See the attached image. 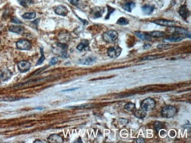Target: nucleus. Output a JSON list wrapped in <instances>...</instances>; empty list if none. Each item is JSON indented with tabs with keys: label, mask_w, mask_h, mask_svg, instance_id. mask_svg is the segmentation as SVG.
I'll return each mask as SVG.
<instances>
[{
	"label": "nucleus",
	"mask_w": 191,
	"mask_h": 143,
	"mask_svg": "<svg viewBox=\"0 0 191 143\" xmlns=\"http://www.w3.org/2000/svg\"><path fill=\"white\" fill-rule=\"evenodd\" d=\"M68 56H68V53L66 52H63L62 54V57L63 58H68Z\"/></svg>",
	"instance_id": "4c0bfd02"
},
{
	"label": "nucleus",
	"mask_w": 191,
	"mask_h": 143,
	"mask_svg": "<svg viewBox=\"0 0 191 143\" xmlns=\"http://www.w3.org/2000/svg\"><path fill=\"white\" fill-rule=\"evenodd\" d=\"M175 32L178 34H182L184 36L190 38V33L188 32V31L185 29L180 28H176L175 29Z\"/></svg>",
	"instance_id": "aec40b11"
},
{
	"label": "nucleus",
	"mask_w": 191,
	"mask_h": 143,
	"mask_svg": "<svg viewBox=\"0 0 191 143\" xmlns=\"http://www.w3.org/2000/svg\"><path fill=\"white\" fill-rule=\"evenodd\" d=\"M135 4L133 3V1H128L125 2V3L123 4V5H122V7L125 10L128 12H131V11L132 10V9L135 8Z\"/></svg>",
	"instance_id": "4468645a"
},
{
	"label": "nucleus",
	"mask_w": 191,
	"mask_h": 143,
	"mask_svg": "<svg viewBox=\"0 0 191 143\" xmlns=\"http://www.w3.org/2000/svg\"><path fill=\"white\" fill-rule=\"evenodd\" d=\"M95 60H96V58L94 57V56H90V57H88L82 60L79 63L84 65H90L94 63L95 62Z\"/></svg>",
	"instance_id": "2eb2a0df"
},
{
	"label": "nucleus",
	"mask_w": 191,
	"mask_h": 143,
	"mask_svg": "<svg viewBox=\"0 0 191 143\" xmlns=\"http://www.w3.org/2000/svg\"><path fill=\"white\" fill-rule=\"evenodd\" d=\"M68 1L71 3L72 5L78 6L79 5H80L81 1L80 0H68Z\"/></svg>",
	"instance_id": "7c9ffc66"
},
{
	"label": "nucleus",
	"mask_w": 191,
	"mask_h": 143,
	"mask_svg": "<svg viewBox=\"0 0 191 143\" xmlns=\"http://www.w3.org/2000/svg\"><path fill=\"white\" fill-rule=\"evenodd\" d=\"M136 142L138 143H144L145 142V140L143 138H138L136 140Z\"/></svg>",
	"instance_id": "e433bc0d"
},
{
	"label": "nucleus",
	"mask_w": 191,
	"mask_h": 143,
	"mask_svg": "<svg viewBox=\"0 0 191 143\" xmlns=\"http://www.w3.org/2000/svg\"><path fill=\"white\" fill-rule=\"evenodd\" d=\"M0 42H1V41H0Z\"/></svg>",
	"instance_id": "a19ab883"
},
{
	"label": "nucleus",
	"mask_w": 191,
	"mask_h": 143,
	"mask_svg": "<svg viewBox=\"0 0 191 143\" xmlns=\"http://www.w3.org/2000/svg\"><path fill=\"white\" fill-rule=\"evenodd\" d=\"M118 37V34L117 31L114 30H110L105 32L103 34V39L108 43H112L115 41Z\"/></svg>",
	"instance_id": "7ed1b4c3"
},
{
	"label": "nucleus",
	"mask_w": 191,
	"mask_h": 143,
	"mask_svg": "<svg viewBox=\"0 0 191 143\" xmlns=\"http://www.w3.org/2000/svg\"><path fill=\"white\" fill-rule=\"evenodd\" d=\"M155 104V101L153 99L149 97V98L145 99L142 101L141 107L142 110L145 111V112H149V111H152L154 109Z\"/></svg>",
	"instance_id": "f03ea898"
},
{
	"label": "nucleus",
	"mask_w": 191,
	"mask_h": 143,
	"mask_svg": "<svg viewBox=\"0 0 191 143\" xmlns=\"http://www.w3.org/2000/svg\"><path fill=\"white\" fill-rule=\"evenodd\" d=\"M12 76V73L10 70L4 69L0 72V80L3 81L8 80Z\"/></svg>",
	"instance_id": "1a4fd4ad"
},
{
	"label": "nucleus",
	"mask_w": 191,
	"mask_h": 143,
	"mask_svg": "<svg viewBox=\"0 0 191 143\" xmlns=\"http://www.w3.org/2000/svg\"><path fill=\"white\" fill-rule=\"evenodd\" d=\"M176 113V108L174 106L171 105H168L165 106L161 111V115L163 117L171 118L174 117Z\"/></svg>",
	"instance_id": "f257e3e1"
},
{
	"label": "nucleus",
	"mask_w": 191,
	"mask_h": 143,
	"mask_svg": "<svg viewBox=\"0 0 191 143\" xmlns=\"http://www.w3.org/2000/svg\"><path fill=\"white\" fill-rule=\"evenodd\" d=\"M31 67V64L26 60H22L18 63V68L21 73H25L28 71Z\"/></svg>",
	"instance_id": "423d86ee"
},
{
	"label": "nucleus",
	"mask_w": 191,
	"mask_h": 143,
	"mask_svg": "<svg viewBox=\"0 0 191 143\" xmlns=\"http://www.w3.org/2000/svg\"><path fill=\"white\" fill-rule=\"evenodd\" d=\"M154 23L160 25L161 26H169L172 27L175 25V23L174 21H168V20L166 19H156L153 21Z\"/></svg>",
	"instance_id": "6e6552de"
},
{
	"label": "nucleus",
	"mask_w": 191,
	"mask_h": 143,
	"mask_svg": "<svg viewBox=\"0 0 191 143\" xmlns=\"http://www.w3.org/2000/svg\"><path fill=\"white\" fill-rule=\"evenodd\" d=\"M135 108V104L132 103H129L125 106V109L127 111H129V112H131V111L133 110Z\"/></svg>",
	"instance_id": "a878e982"
},
{
	"label": "nucleus",
	"mask_w": 191,
	"mask_h": 143,
	"mask_svg": "<svg viewBox=\"0 0 191 143\" xmlns=\"http://www.w3.org/2000/svg\"><path fill=\"white\" fill-rule=\"evenodd\" d=\"M104 12V9L101 7H98V6H96V7L92 8L91 10V15L94 18H98L101 17Z\"/></svg>",
	"instance_id": "0eeeda50"
},
{
	"label": "nucleus",
	"mask_w": 191,
	"mask_h": 143,
	"mask_svg": "<svg viewBox=\"0 0 191 143\" xmlns=\"http://www.w3.org/2000/svg\"><path fill=\"white\" fill-rule=\"evenodd\" d=\"M58 58L56 57H54L53 58H52V59L51 60V61H50V62H49V64L50 65H54L58 62Z\"/></svg>",
	"instance_id": "f704fd0d"
},
{
	"label": "nucleus",
	"mask_w": 191,
	"mask_h": 143,
	"mask_svg": "<svg viewBox=\"0 0 191 143\" xmlns=\"http://www.w3.org/2000/svg\"><path fill=\"white\" fill-rule=\"evenodd\" d=\"M134 115L138 119H144L147 116V113L143 110H138L134 113Z\"/></svg>",
	"instance_id": "412c9836"
},
{
	"label": "nucleus",
	"mask_w": 191,
	"mask_h": 143,
	"mask_svg": "<svg viewBox=\"0 0 191 143\" xmlns=\"http://www.w3.org/2000/svg\"><path fill=\"white\" fill-rule=\"evenodd\" d=\"M158 58H160V56H147V57H145L142 59V60H155V59H158Z\"/></svg>",
	"instance_id": "2f4dec72"
},
{
	"label": "nucleus",
	"mask_w": 191,
	"mask_h": 143,
	"mask_svg": "<svg viewBox=\"0 0 191 143\" xmlns=\"http://www.w3.org/2000/svg\"><path fill=\"white\" fill-rule=\"evenodd\" d=\"M41 58L39 59V60H38L37 63V65H41L42 63L43 62H44V61L45 59V58L44 55V52H43V48H42V47H41Z\"/></svg>",
	"instance_id": "bb28decb"
},
{
	"label": "nucleus",
	"mask_w": 191,
	"mask_h": 143,
	"mask_svg": "<svg viewBox=\"0 0 191 143\" xmlns=\"http://www.w3.org/2000/svg\"><path fill=\"white\" fill-rule=\"evenodd\" d=\"M16 46L20 50H29L31 48V42L27 39H20L16 44Z\"/></svg>",
	"instance_id": "20e7f679"
},
{
	"label": "nucleus",
	"mask_w": 191,
	"mask_h": 143,
	"mask_svg": "<svg viewBox=\"0 0 191 143\" xmlns=\"http://www.w3.org/2000/svg\"><path fill=\"white\" fill-rule=\"evenodd\" d=\"M55 12L56 14L61 16H66L68 13V10L66 6L63 5H58L56 6L54 9Z\"/></svg>",
	"instance_id": "9d476101"
},
{
	"label": "nucleus",
	"mask_w": 191,
	"mask_h": 143,
	"mask_svg": "<svg viewBox=\"0 0 191 143\" xmlns=\"http://www.w3.org/2000/svg\"><path fill=\"white\" fill-rule=\"evenodd\" d=\"M11 22H12L13 23H15V24H22L21 21H20V20L18 19L17 18H15V17L12 18V19H11Z\"/></svg>",
	"instance_id": "c9c22d12"
},
{
	"label": "nucleus",
	"mask_w": 191,
	"mask_h": 143,
	"mask_svg": "<svg viewBox=\"0 0 191 143\" xmlns=\"http://www.w3.org/2000/svg\"><path fill=\"white\" fill-rule=\"evenodd\" d=\"M117 24L120 25H128L129 24V21L127 19H126L125 18L122 17L120 18L118 20Z\"/></svg>",
	"instance_id": "393cba45"
},
{
	"label": "nucleus",
	"mask_w": 191,
	"mask_h": 143,
	"mask_svg": "<svg viewBox=\"0 0 191 143\" xmlns=\"http://www.w3.org/2000/svg\"><path fill=\"white\" fill-rule=\"evenodd\" d=\"M48 141L51 143H62L63 141V138L60 135L55 134L49 135L48 138Z\"/></svg>",
	"instance_id": "9b49d317"
},
{
	"label": "nucleus",
	"mask_w": 191,
	"mask_h": 143,
	"mask_svg": "<svg viewBox=\"0 0 191 143\" xmlns=\"http://www.w3.org/2000/svg\"><path fill=\"white\" fill-rule=\"evenodd\" d=\"M35 17H36V13L34 12H26V13H24V14L22 16V17L24 19H34V18H35Z\"/></svg>",
	"instance_id": "4be33fe9"
},
{
	"label": "nucleus",
	"mask_w": 191,
	"mask_h": 143,
	"mask_svg": "<svg viewBox=\"0 0 191 143\" xmlns=\"http://www.w3.org/2000/svg\"><path fill=\"white\" fill-rule=\"evenodd\" d=\"M135 34L138 38H139L142 40H149L151 39V37L149 35V33H145L144 32H136Z\"/></svg>",
	"instance_id": "f3484780"
},
{
	"label": "nucleus",
	"mask_w": 191,
	"mask_h": 143,
	"mask_svg": "<svg viewBox=\"0 0 191 143\" xmlns=\"http://www.w3.org/2000/svg\"><path fill=\"white\" fill-rule=\"evenodd\" d=\"M148 46H150V47H151V45H144V48L145 49V48H147V49L149 48V47H148Z\"/></svg>",
	"instance_id": "ea45409f"
},
{
	"label": "nucleus",
	"mask_w": 191,
	"mask_h": 143,
	"mask_svg": "<svg viewBox=\"0 0 191 143\" xmlns=\"http://www.w3.org/2000/svg\"><path fill=\"white\" fill-rule=\"evenodd\" d=\"M88 46H89V42H88V40L84 39L78 45L77 48V49L79 50V51H81L84 49H85L86 47H87Z\"/></svg>",
	"instance_id": "a211bd4d"
},
{
	"label": "nucleus",
	"mask_w": 191,
	"mask_h": 143,
	"mask_svg": "<svg viewBox=\"0 0 191 143\" xmlns=\"http://www.w3.org/2000/svg\"><path fill=\"white\" fill-rule=\"evenodd\" d=\"M171 46L172 45L169 44H160L158 45L157 47L158 49H169L170 47H171Z\"/></svg>",
	"instance_id": "c85d7f7f"
},
{
	"label": "nucleus",
	"mask_w": 191,
	"mask_h": 143,
	"mask_svg": "<svg viewBox=\"0 0 191 143\" xmlns=\"http://www.w3.org/2000/svg\"><path fill=\"white\" fill-rule=\"evenodd\" d=\"M183 38L182 37H179V36H171V37H168L163 40V41H168V42H179L181 40H183Z\"/></svg>",
	"instance_id": "6ab92c4d"
},
{
	"label": "nucleus",
	"mask_w": 191,
	"mask_h": 143,
	"mask_svg": "<svg viewBox=\"0 0 191 143\" xmlns=\"http://www.w3.org/2000/svg\"><path fill=\"white\" fill-rule=\"evenodd\" d=\"M155 128L157 131H159V130H161L162 128V124L161 122L160 121H156L155 123Z\"/></svg>",
	"instance_id": "c756f323"
},
{
	"label": "nucleus",
	"mask_w": 191,
	"mask_h": 143,
	"mask_svg": "<svg viewBox=\"0 0 191 143\" xmlns=\"http://www.w3.org/2000/svg\"><path fill=\"white\" fill-rule=\"evenodd\" d=\"M21 98H14V97H5V98H1L0 99V101H17L21 100Z\"/></svg>",
	"instance_id": "cd10ccee"
},
{
	"label": "nucleus",
	"mask_w": 191,
	"mask_h": 143,
	"mask_svg": "<svg viewBox=\"0 0 191 143\" xmlns=\"http://www.w3.org/2000/svg\"><path fill=\"white\" fill-rule=\"evenodd\" d=\"M108 15H106V17L105 18L106 19H108L109 18H110V15L113 12V11H115V9L111 8L110 6H108Z\"/></svg>",
	"instance_id": "473e14b6"
},
{
	"label": "nucleus",
	"mask_w": 191,
	"mask_h": 143,
	"mask_svg": "<svg viewBox=\"0 0 191 143\" xmlns=\"http://www.w3.org/2000/svg\"><path fill=\"white\" fill-rule=\"evenodd\" d=\"M78 88H71V89H68V90H62V92H69V91H73V90H75L77 89Z\"/></svg>",
	"instance_id": "58836bf2"
},
{
	"label": "nucleus",
	"mask_w": 191,
	"mask_h": 143,
	"mask_svg": "<svg viewBox=\"0 0 191 143\" xmlns=\"http://www.w3.org/2000/svg\"><path fill=\"white\" fill-rule=\"evenodd\" d=\"M57 46L58 47H61V49L63 50H67L68 48V45H66L65 44H63V43H59V44H57Z\"/></svg>",
	"instance_id": "72a5a7b5"
},
{
	"label": "nucleus",
	"mask_w": 191,
	"mask_h": 143,
	"mask_svg": "<svg viewBox=\"0 0 191 143\" xmlns=\"http://www.w3.org/2000/svg\"><path fill=\"white\" fill-rule=\"evenodd\" d=\"M149 35L151 36V37H155V38H159V37H162L163 35H165V33L162 32L160 31H154L151 32L149 33Z\"/></svg>",
	"instance_id": "b1692460"
},
{
	"label": "nucleus",
	"mask_w": 191,
	"mask_h": 143,
	"mask_svg": "<svg viewBox=\"0 0 191 143\" xmlns=\"http://www.w3.org/2000/svg\"><path fill=\"white\" fill-rule=\"evenodd\" d=\"M20 4L24 7H27L31 4L34 3L33 0H19L18 1Z\"/></svg>",
	"instance_id": "5701e85b"
},
{
	"label": "nucleus",
	"mask_w": 191,
	"mask_h": 143,
	"mask_svg": "<svg viewBox=\"0 0 191 143\" xmlns=\"http://www.w3.org/2000/svg\"><path fill=\"white\" fill-rule=\"evenodd\" d=\"M155 9V6L154 5H145L142 6V10L145 14L150 15L153 12Z\"/></svg>",
	"instance_id": "dca6fc26"
},
{
	"label": "nucleus",
	"mask_w": 191,
	"mask_h": 143,
	"mask_svg": "<svg viewBox=\"0 0 191 143\" xmlns=\"http://www.w3.org/2000/svg\"><path fill=\"white\" fill-rule=\"evenodd\" d=\"M9 31L11 32L17 34H22L24 32V28L23 26L18 25H12L9 28Z\"/></svg>",
	"instance_id": "ddd939ff"
},
{
	"label": "nucleus",
	"mask_w": 191,
	"mask_h": 143,
	"mask_svg": "<svg viewBox=\"0 0 191 143\" xmlns=\"http://www.w3.org/2000/svg\"><path fill=\"white\" fill-rule=\"evenodd\" d=\"M122 49L119 46L110 47L108 49V55L111 58H116L121 53Z\"/></svg>",
	"instance_id": "39448f33"
},
{
	"label": "nucleus",
	"mask_w": 191,
	"mask_h": 143,
	"mask_svg": "<svg viewBox=\"0 0 191 143\" xmlns=\"http://www.w3.org/2000/svg\"><path fill=\"white\" fill-rule=\"evenodd\" d=\"M179 13L182 18L186 19L188 18V17H189V16L190 12H189V11L188 10L187 6L185 5H182L180 7V8H179Z\"/></svg>",
	"instance_id": "f8f14e48"
}]
</instances>
